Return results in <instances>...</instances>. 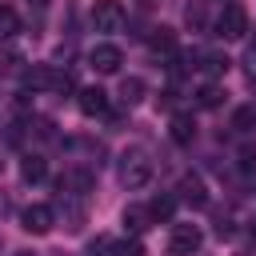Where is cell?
Masks as SVG:
<instances>
[{
	"instance_id": "1",
	"label": "cell",
	"mask_w": 256,
	"mask_h": 256,
	"mask_svg": "<svg viewBox=\"0 0 256 256\" xmlns=\"http://www.w3.org/2000/svg\"><path fill=\"white\" fill-rule=\"evenodd\" d=\"M116 172H120V184H124V188H144V184L152 180V160H148V152H144L140 144H132V148L120 152Z\"/></svg>"
},
{
	"instance_id": "2",
	"label": "cell",
	"mask_w": 256,
	"mask_h": 256,
	"mask_svg": "<svg viewBox=\"0 0 256 256\" xmlns=\"http://www.w3.org/2000/svg\"><path fill=\"white\" fill-rule=\"evenodd\" d=\"M212 28H216L220 40H244V32H248V12H244L240 4H224Z\"/></svg>"
},
{
	"instance_id": "3",
	"label": "cell",
	"mask_w": 256,
	"mask_h": 256,
	"mask_svg": "<svg viewBox=\"0 0 256 256\" xmlns=\"http://www.w3.org/2000/svg\"><path fill=\"white\" fill-rule=\"evenodd\" d=\"M52 224H56V208H52V204H28V208L20 212V228L32 232V236L52 232Z\"/></svg>"
},
{
	"instance_id": "4",
	"label": "cell",
	"mask_w": 256,
	"mask_h": 256,
	"mask_svg": "<svg viewBox=\"0 0 256 256\" xmlns=\"http://www.w3.org/2000/svg\"><path fill=\"white\" fill-rule=\"evenodd\" d=\"M200 244H204V232L196 224H176L172 236H168V252L172 256H192V252H200Z\"/></svg>"
},
{
	"instance_id": "5",
	"label": "cell",
	"mask_w": 256,
	"mask_h": 256,
	"mask_svg": "<svg viewBox=\"0 0 256 256\" xmlns=\"http://www.w3.org/2000/svg\"><path fill=\"white\" fill-rule=\"evenodd\" d=\"M56 212H60V220H64L68 232H80L84 220H88V212H84V196H76V192H60Z\"/></svg>"
},
{
	"instance_id": "6",
	"label": "cell",
	"mask_w": 256,
	"mask_h": 256,
	"mask_svg": "<svg viewBox=\"0 0 256 256\" xmlns=\"http://www.w3.org/2000/svg\"><path fill=\"white\" fill-rule=\"evenodd\" d=\"M124 24V4L120 0H96L92 8V28L96 32H116Z\"/></svg>"
},
{
	"instance_id": "7",
	"label": "cell",
	"mask_w": 256,
	"mask_h": 256,
	"mask_svg": "<svg viewBox=\"0 0 256 256\" xmlns=\"http://www.w3.org/2000/svg\"><path fill=\"white\" fill-rule=\"evenodd\" d=\"M88 64H92L96 72L112 76V72H120V64H124V52H120L116 44H96V48L88 52Z\"/></svg>"
},
{
	"instance_id": "8",
	"label": "cell",
	"mask_w": 256,
	"mask_h": 256,
	"mask_svg": "<svg viewBox=\"0 0 256 256\" xmlns=\"http://www.w3.org/2000/svg\"><path fill=\"white\" fill-rule=\"evenodd\" d=\"M188 60H192V68L204 72V76H224L228 64H232V60H228L224 52H216V48H200V52H192Z\"/></svg>"
},
{
	"instance_id": "9",
	"label": "cell",
	"mask_w": 256,
	"mask_h": 256,
	"mask_svg": "<svg viewBox=\"0 0 256 256\" xmlns=\"http://www.w3.org/2000/svg\"><path fill=\"white\" fill-rule=\"evenodd\" d=\"M56 64H32V68H24V88L28 92H52L56 88Z\"/></svg>"
},
{
	"instance_id": "10",
	"label": "cell",
	"mask_w": 256,
	"mask_h": 256,
	"mask_svg": "<svg viewBox=\"0 0 256 256\" xmlns=\"http://www.w3.org/2000/svg\"><path fill=\"white\" fill-rule=\"evenodd\" d=\"M92 168H68L60 180H56V188L60 192H76V196H88V188H92Z\"/></svg>"
},
{
	"instance_id": "11",
	"label": "cell",
	"mask_w": 256,
	"mask_h": 256,
	"mask_svg": "<svg viewBox=\"0 0 256 256\" xmlns=\"http://www.w3.org/2000/svg\"><path fill=\"white\" fill-rule=\"evenodd\" d=\"M180 200L192 204V208H208V188H204V180H200L196 172H188V176L180 180Z\"/></svg>"
},
{
	"instance_id": "12",
	"label": "cell",
	"mask_w": 256,
	"mask_h": 256,
	"mask_svg": "<svg viewBox=\"0 0 256 256\" xmlns=\"http://www.w3.org/2000/svg\"><path fill=\"white\" fill-rule=\"evenodd\" d=\"M76 104H80L84 116H104V112H108V92H104V88H80Z\"/></svg>"
},
{
	"instance_id": "13",
	"label": "cell",
	"mask_w": 256,
	"mask_h": 256,
	"mask_svg": "<svg viewBox=\"0 0 256 256\" xmlns=\"http://www.w3.org/2000/svg\"><path fill=\"white\" fill-rule=\"evenodd\" d=\"M148 224H156L152 212H148V204H128V208H124V228H128L132 236L148 232Z\"/></svg>"
},
{
	"instance_id": "14",
	"label": "cell",
	"mask_w": 256,
	"mask_h": 256,
	"mask_svg": "<svg viewBox=\"0 0 256 256\" xmlns=\"http://www.w3.org/2000/svg\"><path fill=\"white\" fill-rule=\"evenodd\" d=\"M168 132H172L176 144H192V140H196V120H192L188 112H176L172 124H168Z\"/></svg>"
},
{
	"instance_id": "15",
	"label": "cell",
	"mask_w": 256,
	"mask_h": 256,
	"mask_svg": "<svg viewBox=\"0 0 256 256\" xmlns=\"http://www.w3.org/2000/svg\"><path fill=\"white\" fill-rule=\"evenodd\" d=\"M152 52H156V56H172V52H176V32L164 28V24L152 28Z\"/></svg>"
},
{
	"instance_id": "16",
	"label": "cell",
	"mask_w": 256,
	"mask_h": 256,
	"mask_svg": "<svg viewBox=\"0 0 256 256\" xmlns=\"http://www.w3.org/2000/svg\"><path fill=\"white\" fill-rule=\"evenodd\" d=\"M144 92H148V84L140 80V76H128V80H120V100L132 108V104H140L144 100Z\"/></svg>"
},
{
	"instance_id": "17",
	"label": "cell",
	"mask_w": 256,
	"mask_h": 256,
	"mask_svg": "<svg viewBox=\"0 0 256 256\" xmlns=\"http://www.w3.org/2000/svg\"><path fill=\"white\" fill-rule=\"evenodd\" d=\"M184 24H188L192 32H204V28H208V8H204V0H196V4L184 8Z\"/></svg>"
},
{
	"instance_id": "18",
	"label": "cell",
	"mask_w": 256,
	"mask_h": 256,
	"mask_svg": "<svg viewBox=\"0 0 256 256\" xmlns=\"http://www.w3.org/2000/svg\"><path fill=\"white\" fill-rule=\"evenodd\" d=\"M232 128L244 136V132H252L256 128V104H240L236 112H232Z\"/></svg>"
},
{
	"instance_id": "19",
	"label": "cell",
	"mask_w": 256,
	"mask_h": 256,
	"mask_svg": "<svg viewBox=\"0 0 256 256\" xmlns=\"http://www.w3.org/2000/svg\"><path fill=\"white\" fill-rule=\"evenodd\" d=\"M148 212H152V220H156V224H160V220H172L176 200H172V196H152V200H148Z\"/></svg>"
},
{
	"instance_id": "20",
	"label": "cell",
	"mask_w": 256,
	"mask_h": 256,
	"mask_svg": "<svg viewBox=\"0 0 256 256\" xmlns=\"http://www.w3.org/2000/svg\"><path fill=\"white\" fill-rule=\"evenodd\" d=\"M220 100H224V88H220V84H200V88H196V104H200V108H216Z\"/></svg>"
},
{
	"instance_id": "21",
	"label": "cell",
	"mask_w": 256,
	"mask_h": 256,
	"mask_svg": "<svg viewBox=\"0 0 256 256\" xmlns=\"http://www.w3.org/2000/svg\"><path fill=\"white\" fill-rule=\"evenodd\" d=\"M44 172H48V168H44V160H40V156H24V164H20V176H24L28 184L44 180Z\"/></svg>"
},
{
	"instance_id": "22",
	"label": "cell",
	"mask_w": 256,
	"mask_h": 256,
	"mask_svg": "<svg viewBox=\"0 0 256 256\" xmlns=\"http://www.w3.org/2000/svg\"><path fill=\"white\" fill-rule=\"evenodd\" d=\"M20 32V16L12 12V8H0V40H8V36H16Z\"/></svg>"
},
{
	"instance_id": "23",
	"label": "cell",
	"mask_w": 256,
	"mask_h": 256,
	"mask_svg": "<svg viewBox=\"0 0 256 256\" xmlns=\"http://www.w3.org/2000/svg\"><path fill=\"white\" fill-rule=\"evenodd\" d=\"M20 52H12V48H4L0 52V76H12V72H20Z\"/></svg>"
},
{
	"instance_id": "24",
	"label": "cell",
	"mask_w": 256,
	"mask_h": 256,
	"mask_svg": "<svg viewBox=\"0 0 256 256\" xmlns=\"http://www.w3.org/2000/svg\"><path fill=\"white\" fill-rule=\"evenodd\" d=\"M112 256H144V244H140V240H124V244H112Z\"/></svg>"
},
{
	"instance_id": "25",
	"label": "cell",
	"mask_w": 256,
	"mask_h": 256,
	"mask_svg": "<svg viewBox=\"0 0 256 256\" xmlns=\"http://www.w3.org/2000/svg\"><path fill=\"white\" fill-rule=\"evenodd\" d=\"M244 76H248V84L256 88V44H248V52H244Z\"/></svg>"
},
{
	"instance_id": "26",
	"label": "cell",
	"mask_w": 256,
	"mask_h": 256,
	"mask_svg": "<svg viewBox=\"0 0 256 256\" xmlns=\"http://www.w3.org/2000/svg\"><path fill=\"white\" fill-rule=\"evenodd\" d=\"M72 88H76V76H72V72H56V88H52V92L64 96V92H72Z\"/></svg>"
},
{
	"instance_id": "27",
	"label": "cell",
	"mask_w": 256,
	"mask_h": 256,
	"mask_svg": "<svg viewBox=\"0 0 256 256\" xmlns=\"http://www.w3.org/2000/svg\"><path fill=\"white\" fill-rule=\"evenodd\" d=\"M240 168H244V172H252V168H256V148H252V144H244V148H240Z\"/></svg>"
},
{
	"instance_id": "28",
	"label": "cell",
	"mask_w": 256,
	"mask_h": 256,
	"mask_svg": "<svg viewBox=\"0 0 256 256\" xmlns=\"http://www.w3.org/2000/svg\"><path fill=\"white\" fill-rule=\"evenodd\" d=\"M248 236H256V216H248Z\"/></svg>"
},
{
	"instance_id": "29",
	"label": "cell",
	"mask_w": 256,
	"mask_h": 256,
	"mask_svg": "<svg viewBox=\"0 0 256 256\" xmlns=\"http://www.w3.org/2000/svg\"><path fill=\"white\" fill-rule=\"evenodd\" d=\"M12 256H36V252H12Z\"/></svg>"
},
{
	"instance_id": "30",
	"label": "cell",
	"mask_w": 256,
	"mask_h": 256,
	"mask_svg": "<svg viewBox=\"0 0 256 256\" xmlns=\"http://www.w3.org/2000/svg\"><path fill=\"white\" fill-rule=\"evenodd\" d=\"M32 4H44V0H32Z\"/></svg>"
}]
</instances>
